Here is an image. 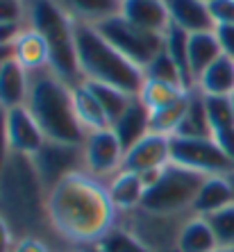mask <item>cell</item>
<instances>
[{
	"label": "cell",
	"instance_id": "bcb514c9",
	"mask_svg": "<svg viewBox=\"0 0 234 252\" xmlns=\"http://www.w3.org/2000/svg\"><path fill=\"white\" fill-rule=\"evenodd\" d=\"M205 2H211V0H205Z\"/></svg>",
	"mask_w": 234,
	"mask_h": 252
},
{
	"label": "cell",
	"instance_id": "30bf717a",
	"mask_svg": "<svg viewBox=\"0 0 234 252\" xmlns=\"http://www.w3.org/2000/svg\"><path fill=\"white\" fill-rule=\"evenodd\" d=\"M123 157L125 150L111 127L91 132L84 139V170L91 173L94 177H98V180H102V182H107L116 173H121Z\"/></svg>",
	"mask_w": 234,
	"mask_h": 252
},
{
	"label": "cell",
	"instance_id": "ba28073f",
	"mask_svg": "<svg viewBox=\"0 0 234 252\" xmlns=\"http://www.w3.org/2000/svg\"><path fill=\"white\" fill-rule=\"evenodd\" d=\"M94 28L141 70H146V66L164 50V34H155V32L136 28L130 21H125L121 14L105 18L102 23Z\"/></svg>",
	"mask_w": 234,
	"mask_h": 252
},
{
	"label": "cell",
	"instance_id": "f546056e",
	"mask_svg": "<svg viewBox=\"0 0 234 252\" xmlns=\"http://www.w3.org/2000/svg\"><path fill=\"white\" fill-rule=\"evenodd\" d=\"M207 116H209L211 134H216L221 129L234 127V107L232 98H221V95H205Z\"/></svg>",
	"mask_w": 234,
	"mask_h": 252
},
{
	"label": "cell",
	"instance_id": "4316f807",
	"mask_svg": "<svg viewBox=\"0 0 234 252\" xmlns=\"http://www.w3.org/2000/svg\"><path fill=\"white\" fill-rule=\"evenodd\" d=\"M218 241L207 218L193 216L180 234V252H216Z\"/></svg>",
	"mask_w": 234,
	"mask_h": 252
},
{
	"label": "cell",
	"instance_id": "d6986e66",
	"mask_svg": "<svg viewBox=\"0 0 234 252\" xmlns=\"http://www.w3.org/2000/svg\"><path fill=\"white\" fill-rule=\"evenodd\" d=\"M107 191H109V198L118 214H125V211L141 207L143 195H146V184L136 173L121 170L111 180H107Z\"/></svg>",
	"mask_w": 234,
	"mask_h": 252
},
{
	"label": "cell",
	"instance_id": "603a6c76",
	"mask_svg": "<svg viewBox=\"0 0 234 252\" xmlns=\"http://www.w3.org/2000/svg\"><path fill=\"white\" fill-rule=\"evenodd\" d=\"M64 7L75 23L84 25H98L105 18H111L121 14V2L123 0H57Z\"/></svg>",
	"mask_w": 234,
	"mask_h": 252
},
{
	"label": "cell",
	"instance_id": "ffe728a7",
	"mask_svg": "<svg viewBox=\"0 0 234 252\" xmlns=\"http://www.w3.org/2000/svg\"><path fill=\"white\" fill-rule=\"evenodd\" d=\"M30 73L23 70L12 57L0 66V107L2 109H16L23 107L28 100Z\"/></svg>",
	"mask_w": 234,
	"mask_h": 252
},
{
	"label": "cell",
	"instance_id": "f35d334b",
	"mask_svg": "<svg viewBox=\"0 0 234 252\" xmlns=\"http://www.w3.org/2000/svg\"><path fill=\"white\" fill-rule=\"evenodd\" d=\"M25 30V25L16 23H0V48H12V43L18 39V34Z\"/></svg>",
	"mask_w": 234,
	"mask_h": 252
},
{
	"label": "cell",
	"instance_id": "7c38bea8",
	"mask_svg": "<svg viewBox=\"0 0 234 252\" xmlns=\"http://www.w3.org/2000/svg\"><path fill=\"white\" fill-rule=\"evenodd\" d=\"M166 164H170V136L150 132L136 146L125 150L123 168L121 170L143 175V173H150V170L164 168Z\"/></svg>",
	"mask_w": 234,
	"mask_h": 252
},
{
	"label": "cell",
	"instance_id": "7dc6e473",
	"mask_svg": "<svg viewBox=\"0 0 234 252\" xmlns=\"http://www.w3.org/2000/svg\"><path fill=\"white\" fill-rule=\"evenodd\" d=\"M0 66H2V64H0Z\"/></svg>",
	"mask_w": 234,
	"mask_h": 252
},
{
	"label": "cell",
	"instance_id": "b9f144b4",
	"mask_svg": "<svg viewBox=\"0 0 234 252\" xmlns=\"http://www.w3.org/2000/svg\"><path fill=\"white\" fill-rule=\"evenodd\" d=\"M77 252H105V250L96 243V246H87V248H82V250H77Z\"/></svg>",
	"mask_w": 234,
	"mask_h": 252
},
{
	"label": "cell",
	"instance_id": "6da1fadb",
	"mask_svg": "<svg viewBox=\"0 0 234 252\" xmlns=\"http://www.w3.org/2000/svg\"><path fill=\"white\" fill-rule=\"evenodd\" d=\"M48 220L57 239L77 252L105 239L116 227L118 211L107 182L87 170H77L48 191Z\"/></svg>",
	"mask_w": 234,
	"mask_h": 252
},
{
	"label": "cell",
	"instance_id": "ee69618b",
	"mask_svg": "<svg viewBox=\"0 0 234 252\" xmlns=\"http://www.w3.org/2000/svg\"><path fill=\"white\" fill-rule=\"evenodd\" d=\"M216 252H234V250H223V248H218V250Z\"/></svg>",
	"mask_w": 234,
	"mask_h": 252
},
{
	"label": "cell",
	"instance_id": "d6a6232c",
	"mask_svg": "<svg viewBox=\"0 0 234 252\" xmlns=\"http://www.w3.org/2000/svg\"><path fill=\"white\" fill-rule=\"evenodd\" d=\"M98 246L105 252H150L148 248L141 246L132 234H128L123 227H118V225L100 241Z\"/></svg>",
	"mask_w": 234,
	"mask_h": 252
},
{
	"label": "cell",
	"instance_id": "d4e9b609",
	"mask_svg": "<svg viewBox=\"0 0 234 252\" xmlns=\"http://www.w3.org/2000/svg\"><path fill=\"white\" fill-rule=\"evenodd\" d=\"M73 105H75L77 121H80V125H82L84 129H87V134L109 127V121H107L102 107H100V102L96 100V95L91 94V89H89L84 82L73 87Z\"/></svg>",
	"mask_w": 234,
	"mask_h": 252
},
{
	"label": "cell",
	"instance_id": "2e32d148",
	"mask_svg": "<svg viewBox=\"0 0 234 252\" xmlns=\"http://www.w3.org/2000/svg\"><path fill=\"white\" fill-rule=\"evenodd\" d=\"M12 59L18 66L28 73H34V70L48 68L50 64V53H48V46L43 41V36L32 28H25L18 39L12 43Z\"/></svg>",
	"mask_w": 234,
	"mask_h": 252
},
{
	"label": "cell",
	"instance_id": "8d00e7d4",
	"mask_svg": "<svg viewBox=\"0 0 234 252\" xmlns=\"http://www.w3.org/2000/svg\"><path fill=\"white\" fill-rule=\"evenodd\" d=\"M9 155H12V148H9V139H7V109L0 107V170L7 164Z\"/></svg>",
	"mask_w": 234,
	"mask_h": 252
},
{
	"label": "cell",
	"instance_id": "4fadbf2b",
	"mask_svg": "<svg viewBox=\"0 0 234 252\" xmlns=\"http://www.w3.org/2000/svg\"><path fill=\"white\" fill-rule=\"evenodd\" d=\"M7 139H9L12 153L28 155V157H34L46 143L41 127L36 125L34 116L28 112L25 105L7 109Z\"/></svg>",
	"mask_w": 234,
	"mask_h": 252
},
{
	"label": "cell",
	"instance_id": "d590c367",
	"mask_svg": "<svg viewBox=\"0 0 234 252\" xmlns=\"http://www.w3.org/2000/svg\"><path fill=\"white\" fill-rule=\"evenodd\" d=\"M12 252H55V248L43 239L28 236V239H18L16 243H14Z\"/></svg>",
	"mask_w": 234,
	"mask_h": 252
},
{
	"label": "cell",
	"instance_id": "44dd1931",
	"mask_svg": "<svg viewBox=\"0 0 234 252\" xmlns=\"http://www.w3.org/2000/svg\"><path fill=\"white\" fill-rule=\"evenodd\" d=\"M196 89H198L202 95L232 98L234 95V59L228 57V55H221V57L198 77Z\"/></svg>",
	"mask_w": 234,
	"mask_h": 252
},
{
	"label": "cell",
	"instance_id": "cb8c5ba5",
	"mask_svg": "<svg viewBox=\"0 0 234 252\" xmlns=\"http://www.w3.org/2000/svg\"><path fill=\"white\" fill-rule=\"evenodd\" d=\"M221 55H223V50H221V43H218L216 30H214V32H196V34H189V64H191L196 84H198V77L202 75Z\"/></svg>",
	"mask_w": 234,
	"mask_h": 252
},
{
	"label": "cell",
	"instance_id": "1f68e13d",
	"mask_svg": "<svg viewBox=\"0 0 234 252\" xmlns=\"http://www.w3.org/2000/svg\"><path fill=\"white\" fill-rule=\"evenodd\" d=\"M143 77H148V80H157V82L180 84V87L184 89L182 77H180V70H177V66L173 64V59L168 57V53H166V50H162V53H159L157 57H155L150 64L146 66Z\"/></svg>",
	"mask_w": 234,
	"mask_h": 252
},
{
	"label": "cell",
	"instance_id": "7bdbcfd3",
	"mask_svg": "<svg viewBox=\"0 0 234 252\" xmlns=\"http://www.w3.org/2000/svg\"><path fill=\"white\" fill-rule=\"evenodd\" d=\"M228 180H230V184H232V189H234V170L232 173H228Z\"/></svg>",
	"mask_w": 234,
	"mask_h": 252
},
{
	"label": "cell",
	"instance_id": "4dcf8cb0",
	"mask_svg": "<svg viewBox=\"0 0 234 252\" xmlns=\"http://www.w3.org/2000/svg\"><path fill=\"white\" fill-rule=\"evenodd\" d=\"M207 223L211 225L214 234H216L218 248L223 250H234V202L223 207L221 211L207 216Z\"/></svg>",
	"mask_w": 234,
	"mask_h": 252
},
{
	"label": "cell",
	"instance_id": "8fae6325",
	"mask_svg": "<svg viewBox=\"0 0 234 252\" xmlns=\"http://www.w3.org/2000/svg\"><path fill=\"white\" fill-rule=\"evenodd\" d=\"M32 159H34L41 182L50 191L66 175L84 170V146H70V143H57V141L46 139L41 150Z\"/></svg>",
	"mask_w": 234,
	"mask_h": 252
},
{
	"label": "cell",
	"instance_id": "60d3db41",
	"mask_svg": "<svg viewBox=\"0 0 234 252\" xmlns=\"http://www.w3.org/2000/svg\"><path fill=\"white\" fill-rule=\"evenodd\" d=\"M12 57V48H0V64Z\"/></svg>",
	"mask_w": 234,
	"mask_h": 252
},
{
	"label": "cell",
	"instance_id": "74e56055",
	"mask_svg": "<svg viewBox=\"0 0 234 252\" xmlns=\"http://www.w3.org/2000/svg\"><path fill=\"white\" fill-rule=\"evenodd\" d=\"M216 36H218V43H221L223 55L234 59V25H218Z\"/></svg>",
	"mask_w": 234,
	"mask_h": 252
},
{
	"label": "cell",
	"instance_id": "8992f818",
	"mask_svg": "<svg viewBox=\"0 0 234 252\" xmlns=\"http://www.w3.org/2000/svg\"><path fill=\"white\" fill-rule=\"evenodd\" d=\"M207 175L177 164H166L157 182L146 189L141 207L159 214H193V202Z\"/></svg>",
	"mask_w": 234,
	"mask_h": 252
},
{
	"label": "cell",
	"instance_id": "f6af8a7d",
	"mask_svg": "<svg viewBox=\"0 0 234 252\" xmlns=\"http://www.w3.org/2000/svg\"><path fill=\"white\" fill-rule=\"evenodd\" d=\"M232 107H234V95H232Z\"/></svg>",
	"mask_w": 234,
	"mask_h": 252
},
{
	"label": "cell",
	"instance_id": "7a4b0ae2",
	"mask_svg": "<svg viewBox=\"0 0 234 252\" xmlns=\"http://www.w3.org/2000/svg\"><path fill=\"white\" fill-rule=\"evenodd\" d=\"M0 218L18 239L48 241L55 252H73L57 239L48 220V189L36 173L34 159L12 153L0 170Z\"/></svg>",
	"mask_w": 234,
	"mask_h": 252
},
{
	"label": "cell",
	"instance_id": "e575fe53",
	"mask_svg": "<svg viewBox=\"0 0 234 252\" xmlns=\"http://www.w3.org/2000/svg\"><path fill=\"white\" fill-rule=\"evenodd\" d=\"M211 16L218 25H234V0H211Z\"/></svg>",
	"mask_w": 234,
	"mask_h": 252
},
{
	"label": "cell",
	"instance_id": "9c48e42d",
	"mask_svg": "<svg viewBox=\"0 0 234 252\" xmlns=\"http://www.w3.org/2000/svg\"><path fill=\"white\" fill-rule=\"evenodd\" d=\"M170 161L202 175H228L234 170L230 157L214 139H177L170 136Z\"/></svg>",
	"mask_w": 234,
	"mask_h": 252
},
{
	"label": "cell",
	"instance_id": "7402d4cb",
	"mask_svg": "<svg viewBox=\"0 0 234 252\" xmlns=\"http://www.w3.org/2000/svg\"><path fill=\"white\" fill-rule=\"evenodd\" d=\"M173 136L177 139H211V125L209 116H207L205 107V95L198 89H193L189 95V107L184 116H182L180 125L175 127Z\"/></svg>",
	"mask_w": 234,
	"mask_h": 252
},
{
	"label": "cell",
	"instance_id": "ab89813d",
	"mask_svg": "<svg viewBox=\"0 0 234 252\" xmlns=\"http://www.w3.org/2000/svg\"><path fill=\"white\" fill-rule=\"evenodd\" d=\"M14 243H16V236L9 229V225L0 218V252H12Z\"/></svg>",
	"mask_w": 234,
	"mask_h": 252
},
{
	"label": "cell",
	"instance_id": "5b68a950",
	"mask_svg": "<svg viewBox=\"0 0 234 252\" xmlns=\"http://www.w3.org/2000/svg\"><path fill=\"white\" fill-rule=\"evenodd\" d=\"M25 28L36 30L50 53V64L59 80L75 87L82 82L77 64L75 46V21L64 12L57 0H25Z\"/></svg>",
	"mask_w": 234,
	"mask_h": 252
},
{
	"label": "cell",
	"instance_id": "3957f363",
	"mask_svg": "<svg viewBox=\"0 0 234 252\" xmlns=\"http://www.w3.org/2000/svg\"><path fill=\"white\" fill-rule=\"evenodd\" d=\"M28 112L34 116L48 141L84 146L87 129L80 125L73 105V87L59 80L50 68H41L30 73Z\"/></svg>",
	"mask_w": 234,
	"mask_h": 252
},
{
	"label": "cell",
	"instance_id": "484cf974",
	"mask_svg": "<svg viewBox=\"0 0 234 252\" xmlns=\"http://www.w3.org/2000/svg\"><path fill=\"white\" fill-rule=\"evenodd\" d=\"M164 50L168 53V57L173 59V64L180 70L184 89L193 91V89H196V77H193L191 64H189V34L184 30L170 25L168 32L164 34Z\"/></svg>",
	"mask_w": 234,
	"mask_h": 252
},
{
	"label": "cell",
	"instance_id": "e0dca14e",
	"mask_svg": "<svg viewBox=\"0 0 234 252\" xmlns=\"http://www.w3.org/2000/svg\"><path fill=\"white\" fill-rule=\"evenodd\" d=\"M111 129H114L116 139L121 141L123 150H130L146 134H150V112L139 98H134L123 112V116L111 125Z\"/></svg>",
	"mask_w": 234,
	"mask_h": 252
},
{
	"label": "cell",
	"instance_id": "9a60e30c",
	"mask_svg": "<svg viewBox=\"0 0 234 252\" xmlns=\"http://www.w3.org/2000/svg\"><path fill=\"white\" fill-rule=\"evenodd\" d=\"M170 25L184 30L187 34L196 32H214L216 21L211 16L209 2L205 0H166Z\"/></svg>",
	"mask_w": 234,
	"mask_h": 252
},
{
	"label": "cell",
	"instance_id": "836d02e7",
	"mask_svg": "<svg viewBox=\"0 0 234 252\" xmlns=\"http://www.w3.org/2000/svg\"><path fill=\"white\" fill-rule=\"evenodd\" d=\"M0 23L25 25V0H0Z\"/></svg>",
	"mask_w": 234,
	"mask_h": 252
},
{
	"label": "cell",
	"instance_id": "f1b7e54d",
	"mask_svg": "<svg viewBox=\"0 0 234 252\" xmlns=\"http://www.w3.org/2000/svg\"><path fill=\"white\" fill-rule=\"evenodd\" d=\"M187 94V89H182L180 84H168V82H157V80H143V87H141L139 95L136 98L146 105L148 112H157L162 107L170 105V102H175L180 100L182 95Z\"/></svg>",
	"mask_w": 234,
	"mask_h": 252
},
{
	"label": "cell",
	"instance_id": "5bb4252c",
	"mask_svg": "<svg viewBox=\"0 0 234 252\" xmlns=\"http://www.w3.org/2000/svg\"><path fill=\"white\" fill-rule=\"evenodd\" d=\"M121 16L136 28L155 32V34H166L170 28L166 0H123Z\"/></svg>",
	"mask_w": 234,
	"mask_h": 252
},
{
	"label": "cell",
	"instance_id": "83f0119b",
	"mask_svg": "<svg viewBox=\"0 0 234 252\" xmlns=\"http://www.w3.org/2000/svg\"><path fill=\"white\" fill-rule=\"evenodd\" d=\"M89 89H91V94L96 95V100L100 102L102 107V112H105L107 121H109V127L116 123L118 118L123 116V112L130 107V102L136 98V95H130L121 89H114V87H107V84H98V82H87L82 80Z\"/></svg>",
	"mask_w": 234,
	"mask_h": 252
},
{
	"label": "cell",
	"instance_id": "52a82bcc",
	"mask_svg": "<svg viewBox=\"0 0 234 252\" xmlns=\"http://www.w3.org/2000/svg\"><path fill=\"white\" fill-rule=\"evenodd\" d=\"M196 214H159L143 207L118 214V227L150 252H180V234Z\"/></svg>",
	"mask_w": 234,
	"mask_h": 252
},
{
	"label": "cell",
	"instance_id": "277c9868",
	"mask_svg": "<svg viewBox=\"0 0 234 252\" xmlns=\"http://www.w3.org/2000/svg\"><path fill=\"white\" fill-rule=\"evenodd\" d=\"M75 46L82 80L121 89L130 95H139L146 80L143 70L118 53L94 25L75 23Z\"/></svg>",
	"mask_w": 234,
	"mask_h": 252
},
{
	"label": "cell",
	"instance_id": "ac0fdd59",
	"mask_svg": "<svg viewBox=\"0 0 234 252\" xmlns=\"http://www.w3.org/2000/svg\"><path fill=\"white\" fill-rule=\"evenodd\" d=\"M234 202V189L230 184L228 175H209L202 182L198 195H196V202H193V214L196 216H211L221 211L223 207H228Z\"/></svg>",
	"mask_w": 234,
	"mask_h": 252
}]
</instances>
